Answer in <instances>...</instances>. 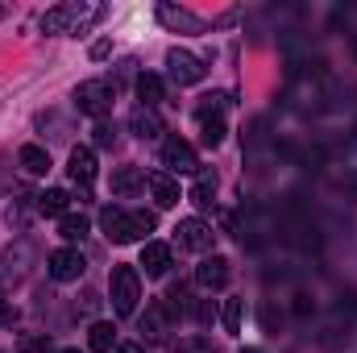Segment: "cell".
<instances>
[{"mask_svg":"<svg viewBox=\"0 0 357 353\" xmlns=\"http://www.w3.org/2000/svg\"><path fill=\"white\" fill-rule=\"evenodd\" d=\"M100 229H104V237H108V241L125 246V241H137V237L154 233V229H158V216H154V212H125V208H104V212H100Z\"/></svg>","mask_w":357,"mask_h":353,"instance_id":"6da1fadb","label":"cell"},{"mask_svg":"<svg viewBox=\"0 0 357 353\" xmlns=\"http://www.w3.org/2000/svg\"><path fill=\"white\" fill-rule=\"evenodd\" d=\"M108 295H112L116 316H133L137 312V299H142V274H137V266H112Z\"/></svg>","mask_w":357,"mask_h":353,"instance_id":"7a4b0ae2","label":"cell"},{"mask_svg":"<svg viewBox=\"0 0 357 353\" xmlns=\"http://www.w3.org/2000/svg\"><path fill=\"white\" fill-rule=\"evenodd\" d=\"M112 96H116V88H112L108 80H88V84H79V88H75V108L100 121V117L112 108Z\"/></svg>","mask_w":357,"mask_h":353,"instance_id":"3957f363","label":"cell"},{"mask_svg":"<svg viewBox=\"0 0 357 353\" xmlns=\"http://www.w3.org/2000/svg\"><path fill=\"white\" fill-rule=\"evenodd\" d=\"M88 17H100V8H88V4H59V8H50V13L42 17V29H46V33H67V29L84 25Z\"/></svg>","mask_w":357,"mask_h":353,"instance_id":"277c9868","label":"cell"},{"mask_svg":"<svg viewBox=\"0 0 357 353\" xmlns=\"http://www.w3.org/2000/svg\"><path fill=\"white\" fill-rule=\"evenodd\" d=\"M167 71H171V80H175L178 88H191V84H199V80H204V71H208V67H204V59H195V54H191V50H171V54H167Z\"/></svg>","mask_w":357,"mask_h":353,"instance_id":"5b68a950","label":"cell"},{"mask_svg":"<svg viewBox=\"0 0 357 353\" xmlns=\"http://www.w3.org/2000/svg\"><path fill=\"white\" fill-rule=\"evenodd\" d=\"M178 246L183 250H191V254H204V250H212V225H204L199 216H187V220H178Z\"/></svg>","mask_w":357,"mask_h":353,"instance_id":"8992f818","label":"cell"},{"mask_svg":"<svg viewBox=\"0 0 357 353\" xmlns=\"http://www.w3.org/2000/svg\"><path fill=\"white\" fill-rule=\"evenodd\" d=\"M162 167H171V171H178V175H199V158H195V150H191L187 142H178V137L162 142Z\"/></svg>","mask_w":357,"mask_h":353,"instance_id":"52a82bcc","label":"cell"},{"mask_svg":"<svg viewBox=\"0 0 357 353\" xmlns=\"http://www.w3.org/2000/svg\"><path fill=\"white\" fill-rule=\"evenodd\" d=\"M84 254L79 250H71V246H63V250H54L50 254V278H59V283H71V278H79L84 274Z\"/></svg>","mask_w":357,"mask_h":353,"instance_id":"ba28073f","label":"cell"},{"mask_svg":"<svg viewBox=\"0 0 357 353\" xmlns=\"http://www.w3.org/2000/svg\"><path fill=\"white\" fill-rule=\"evenodd\" d=\"M195 283H199L204 291L225 287V283H229V258H204L199 270H195Z\"/></svg>","mask_w":357,"mask_h":353,"instance_id":"9c48e42d","label":"cell"},{"mask_svg":"<svg viewBox=\"0 0 357 353\" xmlns=\"http://www.w3.org/2000/svg\"><path fill=\"white\" fill-rule=\"evenodd\" d=\"M67 175L75 179L79 187H88L91 179H96V154H91L88 146H75V150H71V158H67Z\"/></svg>","mask_w":357,"mask_h":353,"instance_id":"30bf717a","label":"cell"},{"mask_svg":"<svg viewBox=\"0 0 357 353\" xmlns=\"http://www.w3.org/2000/svg\"><path fill=\"white\" fill-rule=\"evenodd\" d=\"M158 21L171 25V29H187V33H199V29H204L199 17H191L187 8H175V4H158Z\"/></svg>","mask_w":357,"mask_h":353,"instance_id":"8fae6325","label":"cell"},{"mask_svg":"<svg viewBox=\"0 0 357 353\" xmlns=\"http://www.w3.org/2000/svg\"><path fill=\"white\" fill-rule=\"evenodd\" d=\"M142 266H146V274H150V278L167 274V266H171V246H162V241L142 246Z\"/></svg>","mask_w":357,"mask_h":353,"instance_id":"7c38bea8","label":"cell"},{"mask_svg":"<svg viewBox=\"0 0 357 353\" xmlns=\"http://www.w3.org/2000/svg\"><path fill=\"white\" fill-rule=\"evenodd\" d=\"M129 129H133L142 142H154V137L162 133V121H158V112H154V108H137V112L129 117Z\"/></svg>","mask_w":357,"mask_h":353,"instance_id":"4fadbf2b","label":"cell"},{"mask_svg":"<svg viewBox=\"0 0 357 353\" xmlns=\"http://www.w3.org/2000/svg\"><path fill=\"white\" fill-rule=\"evenodd\" d=\"M142 187H146V175H142L137 167L112 171V191H116V195H133V191H142Z\"/></svg>","mask_w":357,"mask_h":353,"instance_id":"5bb4252c","label":"cell"},{"mask_svg":"<svg viewBox=\"0 0 357 353\" xmlns=\"http://www.w3.org/2000/svg\"><path fill=\"white\" fill-rule=\"evenodd\" d=\"M116 329L108 324V320H96L88 329V345H91V353H112L116 350V337H112Z\"/></svg>","mask_w":357,"mask_h":353,"instance_id":"9a60e30c","label":"cell"},{"mask_svg":"<svg viewBox=\"0 0 357 353\" xmlns=\"http://www.w3.org/2000/svg\"><path fill=\"white\" fill-rule=\"evenodd\" d=\"M150 191H154L158 208H175L178 204V183L171 175H150Z\"/></svg>","mask_w":357,"mask_h":353,"instance_id":"2e32d148","label":"cell"},{"mask_svg":"<svg viewBox=\"0 0 357 353\" xmlns=\"http://www.w3.org/2000/svg\"><path fill=\"white\" fill-rule=\"evenodd\" d=\"M199 125H204V146H220L225 142V121L212 108H204V104H199Z\"/></svg>","mask_w":357,"mask_h":353,"instance_id":"e0dca14e","label":"cell"},{"mask_svg":"<svg viewBox=\"0 0 357 353\" xmlns=\"http://www.w3.org/2000/svg\"><path fill=\"white\" fill-rule=\"evenodd\" d=\"M17 158H21V167H25L29 175H46V171H50V154H46L42 146H21Z\"/></svg>","mask_w":357,"mask_h":353,"instance_id":"ac0fdd59","label":"cell"},{"mask_svg":"<svg viewBox=\"0 0 357 353\" xmlns=\"http://www.w3.org/2000/svg\"><path fill=\"white\" fill-rule=\"evenodd\" d=\"M38 212L42 216H67V191L63 187H50L38 195Z\"/></svg>","mask_w":357,"mask_h":353,"instance_id":"d6986e66","label":"cell"},{"mask_svg":"<svg viewBox=\"0 0 357 353\" xmlns=\"http://www.w3.org/2000/svg\"><path fill=\"white\" fill-rule=\"evenodd\" d=\"M216 200V175H208V171H199L195 183H191V204H199V208H208Z\"/></svg>","mask_w":357,"mask_h":353,"instance_id":"ffe728a7","label":"cell"},{"mask_svg":"<svg viewBox=\"0 0 357 353\" xmlns=\"http://www.w3.org/2000/svg\"><path fill=\"white\" fill-rule=\"evenodd\" d=\"M241 320H245V299H225V308H220L225 333H241Z\"/></svg>","mask_w":357,"mask_h":353,"instance_id":"44dd1931","label":"cell"},{"mask_svg":"<svg viewBox=\"0 0 357 353\" xmlns=\"http://www.w3.org/2000/svg\"><path fill=\"white\" fill-rule=\"evenodd\" d=\"M137 100H142V108H154L162 100V80L158 75H137Z\"/></svg>","mask_w":357,"mask_h":353,"instance_id":"7402d4cb","label":"cell"},{"mask_svg":"<svg viewBox=\"0 0 357 353\" xmlns=\"http://www.w3.org/2000/svg\"><path fill=\"white\" fill-rule=\"evenodd\" d=\"M59 233H63L67 241H79V237L88 233V216H79V212H67V216H59Z\"/></svg>","mask_w":357,"mask_h":353,"instance_id":"603a6c76","label":"cell"},{"mask_svg":"<svg viewBox=\"0 0 357 353\" xmlns=\"http://www.w3.org/2000/svg\"><path fill=\"white\" fill-rule=\"evenodd\" d=\"M54 345H50V337L46 333H25L21 341H17V353H50Z\"/></svg>","mask_w":357,"mask_h":353,"instance_id":"cb8c5ba5","label":"cell"},{"mask_svg":"<svg viewBox=\"0 0 357 353\" xmlns=\"http://www.w3.org/2000/svg\"><path fill=\"white\" fill-rule=\"evenodd\" d=\"M142 329H150V337H162V329H167L162 324V308H150V316L142 320Z\"/></svg>","mask_w":357,"mask_h":353,"instance_id":"d4e9b609","label":"cell"},{"mask_svg":"<svg viewBox=\"0 0 357 353\" xmlns=\"http://www.w3.org/2000/svg\"><path fill=\"white\" fill-rule=\"evenodd\" d=\"M96 146H112V129H108L104 121L96 125Z\"/></svg>","mask_w":357,"mask_h":353,"instance_id":"484cf974","label":"cell"},{"mask_svg":"<svg viewBox=\"0 0 357 353\" xmlns=\"http://www.w3.org/2000/svg\"><path fill=\"white\" fill-rule=\"evenodd\" d=\"M108 50H112V42L104 38V42H96V46H91V59H108Z\"/></svg>","mask_w":357,"mask_h":353,"instance_id":"4316f807","label":"cell"},{"mask_svg":"<svg viewBox=\"0 0 357 353\" xmlns=\"http://www.w3.org/2000/svg\"><path fill=\"white\" fill-rule=\"evenodd\" d=\"M112 353H146V350H142L137 341H121V345H116V350H112Z\"/></svg>","mask_w":357,"mask_h":353,"instance_id":"83f0119b","label":"cell"},{"mask_svg":"<svg viewBox=\"0 0 357 353\" xmlns=\"http://www.w3.org/2000/svg\"><path fill=\"white\" fill-rule=\"evenodd\" d=\"M0 320H4V324H13V320H17V312H13V308H4V295H0Z\"/></svg>","mask_w":357,"mask_h":353,"instance_id":"f1b7e54d","label":"cell"},{"mask_svg":"<svg viewBox=\"0 0 357 353\" xmlns=\"http://www.w3.org/2000/svg\"><path fill=\"white\" fill-rule=\"evenodd\" d=\"M63 353H79V350H63Z\"/></svg>","mask_w":357,"mask_h":353,"instance_id":"f546056e","label":"cell"}]
</instances>
